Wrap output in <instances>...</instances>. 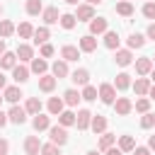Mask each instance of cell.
<instances>
[{
  "instance_id": "cell-62",
  "label": "cell",
  "mask_w": 155,
  "mask_h": 155,
  "mask_svg": "<svg viewBox=\"0 0 155 155\" xmlns=\"http://www.w3.org/2000/svg\"><path fill=\"white\" fill-rule=\"evenodd\" d=\"M153 2H155V0H153Z\"/></svg>"
},
{
  "instance_id": "cell-48",
  "label": "cell",
  "mask_w": 155,
  "mask_h": 155,
  "mask_svg": "<svg viewBox=\"0 0 155 155\" xmlns=\"http://www.w3.org/2000/svg\"><path fill=\"white\" fill-rule=\"evenodd\" d=\"M104 153H107V155H124V150H121V148H114V145H111V148H107Z\"/></svg>"
},
{
  "instance_id": "cell-32",
  "label": "cell",
  "mask_w": 155,
  "mask_h": 155,
  "mask_svg": "<svg viewBox=\"0 0 155 155\" xmlns=\"http://www.w3.org/2000/svg\"><path fill=\"white\" fill-rule=\"evenodd\" d=\"M15 61H17V56H15V53H10V51H5V53L0 56V65H2V68H7V70L17 65Z\"/></svg>"
},
{
  "instance_id": "cell-42",
  "label": "cell",
  "mask_w": 155,
  "mask_h": 155,
  "mask_svg": "<svg viewBox=\"0 0 155 155\" xmlns=\"http://www.w3.org/2000/svg\"><path fill=\"white\" fill-rule=\"evenodd\" d=\"M140 126H143V128H153V126H155V114L145 111V114H143V119H140Z\"/></svg>"
},
{
  "instance_id": "cell-26",
  "label": "cell",
  "mask_w": 155,
  "mask_h": 155,
  "mask_svg": "<svg viewBox=\"0 0 155 155\" xmlns=\"http://www.w3.org/2000/svg\"><path fill=\"white\" fill-rule=\"evenodd\" d=\"M116 12H119L121 17H131V15H133V5H131L128 0H119V2H116Z\"/></svg>"
},
{
  "instance_id": "cell-7",
  "label": "cell",
  "mask_w": 155,
  "mask_h": 155,
  "mask_svg": "<svg viewBox=\"0 0 155 155\" xmlns=\"http://www.w3.org/2000/svg\"><path fill=\"white\" fill-rule=\"evenodd\" d=\"M56 82H58V80H56L53 75H46V73L39 75V90H41V92H53Z\"/></svg>"
},
{
  "instance_id": "cell-24",
  "label": "cell",
  "mask_w": 155,
  "mask_h": 155,
  "mask_svg": "<svg viewBox=\"0 0 155 155\" xmlns=\"http://www.w3.org/2000/svg\"><path fill=\"white\" fill-rule=\"evenodd\" d=\"M114 87H116V90H128V87H131V75H128V73H119L116 80H114Z\"/></svg>"
},
{
  "instance_id": "cell-52",
  "label": "cell",
  "mask_w": 155,
  "mask_h": 155,
  "mask_svg": "<svg viewBox=\"0 0 155 155\" xmlns=\"http://www.w3.org/2000/svg\"><path fill=\"white\" fill-rule=\"evenodd\" d=\"M5 85H7V78H5V75H2V73H0V90H2V87H5Z\"/></svg>"
},
{
  "instance_id": "cell-5",
  "label": "cell",
  "mask_w": 155,
  "mask_h": 155,
  "mask_svg": "<svg viewBox=\"0 0 155 155\" xmlns=\"http://www.w3.org/2000/svg\"><path fill=\"white\" fill-rule=\"evenodd\" d=\"M107 31V19L104 17H92L90 19V34L94 36V34H104Z\"/></svg>"
},
{
  "instance_id": "cell-21",
  "label": "cell",
  "mask_w": 155,
  "mask_h": 155,
  "mask_svg": "<svg viewBox=\"0 0 155 155\" xmlns=\"http://www.w3.org/2000/svg\"><path fill=\"white\" fill-rule=\"evenodd\" d=\"M31 126H34L36 131H46V128L51 126V121H48V116H44V114L39 111V114H34V121H31Z\"/></svg>"
},
{
  "instance_id": "cell-45",
  "label": "cell",
  "mask_w": 155,
  "mask_h": 155,
  "mask_svg": "<svg viewBox=\"0 0 155 155\" xmlns=\"http://www.w3.org/2000/svg\"><path fill=\"white\" fill-rule=\"evenodd\" d=\"M41 56H44V58L53 56V46H51V44H41Z\"/></svg>"
},
{
  "instance_id": "cell-17",
  "label": "cell",
  "mask_w": 155,
  "mask_h": 155,
  "mask_svg": "<svg viewBox=\"0 0 155 155\" xmlns=\"http://www.w3.org/2000/svg\"><path fill=\"white\" fill-rule=\"evenodd\" d=\"M51 70H53V78H56V80L65 78V75H68V61H56V63L51 65Z\"/></svg>"
},
{
  "instance_id": "cell-59",
  "label": "cell",
  "mask_w": 155,
  "mask_h": 155,
  "mask_svg": "<svg viewBox=\"0 0 155 155\" xmlns=\"http://www.w3.org/2000/svg\"><path fill=\"white\" fill-rule=\"evenodd\" d=\"M150 58H153V63H155V56H150Z\"/></svg>"
},
{
  "instance_id": "cell-44",
  "label": "cell",
  "mask_w": 155,
  "mask_h": 155,
  "mask_svg": "<svg viewBox=\"0 0 155 155\" xmlns=\"http://www.w3.org/2000/svg\"><path fill=\"white\" fill-rule=\"evenodd\" d=\"M148 109H150V99H138V102H136V111L145 114Z\"/></svg>"
},
{
  "instance_id": "cell-40",
  "label": "cell",
  "mask_w": 155,
  "mask_h": 155,
  "mask_svg": "<svg viewBox=\"0 0 155 155\" xmlns=\"http://www.w3.org/2000/svg\"><path fill=\"white\" fill-rule=\"evenodd\" d=\"M143 44H145V36H143V34H131V36H128V46H131V48H140Z\"/></svg>"
},
{
  "instance_id": "cell-30",
  "label": "cell",
  "mask_w": 155,
  "mask_h": 155,
  "mask_svg": "<svg viewBox=\"0 0 155 155\" xmlns=\"http://www.w3.org/2000/svg\"><path fill=\"white\" fill-rule=\"evenodd\" d=\"M58 19H61V15H58L56 7H46V10H44V22H46V24H56Z\"/></svg>"
},
{
  "instance_id": "cell-38",
  "label": "cell",
  "mask_w": 155,
  "mask_h": 155,
  "mask_svg": "<svg viewBox=\"0 0 155 155\" xmlns=\"http://www.w3.org/2000/svg\"><path fill=\"white\" fill-rule=\"evenodd\" d=\"M27 12H29V15H39V12H44L41 0H27Z\"/></svg>"
},
{
  "instance_id": "cell-25",
  "label": "cell",
  "mask_w": 155,
  "mask_h": 155,
  "mask_svg": "<svg viewBox=\"0 0 155 155\" xmlns=\"http://www.w3.org/2000/svg\"><path fill=\"white\" fill-rule=\"evenodd\" d=\"M80 99H82V97H80L78 90H65V94H63V104H68V107H75Z\"/></svg>"
},
{
  "instance_id": "cell-47",
  "label": "cell",
  "mask_w": 155,
  "mask_h": 155,
  "mask_svg": "<svg viewBox=\"0 0 155 155\" xmlns=\"http://www.w3.org/2000/svg\"><path fill=\"white\" fill-rule=\"evenodd\" d=\"M7 150H10V143L5 138H0V155H7Z\"/></svg>"
},
{
  "instance_id": "cell-60",
  "label": "cell",
  "mask_w": 155,
  "mask_h": 155,
  "mask_svg": "<svg viewBox=\"0 0 155 155\" xmlns=\"http://www.w3.org/2000/svg\"><path fill=\"white\" fill-rule=\"evenodd\" d=\"M0 15H2V5H0Z\"/></svg>"
},
{
  "instance_id": "cell-39",
  "label": "cell",
  "mask_w": 155,
  "mask_h": 155,
  "mask_svg": "<svg viewBox=\"0 0 155 155\" xmlns=\"http://www.w3.org/2000/svg\"><path fill=\"white\" fill-rule=\"evenodd\" d=\"M58 22H61V27H63V29H73L78 19H75V15H61V19H58Z\"/></svg>"
},
{
  "instance_id": "cell-55",
  "label": "cell",
  "mask_w": 155,
  "mask_h": 155,
  "mask_svg": "<svg viewBox=\"0 0 155 155\" xmlns=\"http://www.w3.org/2000/svg\"><path fill=\"white\" fill-rule=\"evenodd\" d=\"M102 0H87V5H99Z\"/></svg>"
},
{
  "instance_id": "cell-61",
  "label": "cell",
  "mask_w": 155,
  "mask_h": 155,
  "mask_svg": "<svg viewBox=\"0 0 155 155\" xmlns=\"http://www.w3.org/2000/svg\"><path fill=\"white\" fill-rule=\"evenodd\" d=\"M0 102H2V97H0Z\"/></svg>"
},
{
  "instance_id": "cell-49",
  "label": "cell",
  "mask_w": 155,
  "mask_h": 155,
  "mask_svg": "<svg viewBox=\"0 0 155 155\" xmlns=\"http://www.w3.org/2000/svg\"><path fill=\"white\" fill-rule=\"evenodd\" d=\"M148 39H155V24L148 27Z\"/></svg>"
},
{
  "instance_id": "cell-57",
  "label": "cell",
  "mask_w": 155,
  "mask_h": 155,
  "mask_svg": "<svg viewBox=\"0 0 155 155\" xmlns=\"http://www.w3.org/2000/svg\"><path fill=\"white\" fill-rule=\"evenodd\" d=\"M87 155H99V150H90V153H87Z\"/></svg>"
},
{
  "instance_id": "cell-20",
  "label": "cell",
  "mask_w": 155,
  "mask_h": 155,
  "mask_svg": "<svg viewBox=\"0 0 155 155\" xmlns=\"http://www.w3.org/2000/svg\"><path fill=\"white\" fill-rule=\"evenodd\" d=\"M48 36H51L48 27H39V29H34V44H36V46L46 44V41H48Z\"/></svg>"
},
{
  "instance_id": "cell-12",
  "label": "cell",
  "mask_w": 155,
  "mask_h": 155,
  "mask_svg": "<svg viewBox=\"0 0 155 155\" xmlns=\"http://www.w3.org/2000/svg\"><path fill=\"white\" fill-rule=\"evenodd\" d=\"M22 97H24V94H22V90H19L17 85H12V87H5V97H2V99H7L10 104H17Z\"/></svg>"
},
{
  "instance_id": "cell-53",
  "label": "cell",
  "mask_w": 155,
  "mask_h": 155,
  "mask_svg": "<svg viewBox=\"0 0 155 155\" xmlns=\"http://www.w3.org/2000/svg\"><path fill=\"white\" fill-rule=\"evenodd\" d=\"M148 94H150V99H155V85H150V90H148Z\"/></svg>"
},
{
  "instance_id": "cell-43",
  "label": "cell",
  "mask_w": 155,
  "mask_h": 155,
  "mask_svg": "<svg viewBox=\"0 0 155 155\" xmlns=\"http://www.w3.org/2000/svg\"><path fill=\"white\" fill-rule=\"evenodd\" d=\"M143 15H145L148 19H155V2H145V5H143Z\"/></svg>"
},
{
  "instance_id": "cell-6",
  "label": "cell",
  "mask_w": 155,
  "mask_h": 155,
  "mask_svg": "<svg viewBox=\"0 0 155 155\" xmlns=\"http://www.w3.org/2000/svg\"><path fill=\"white\" fill-rule=\"evenodd\" d=\"M78 48H80V51H85V53H92V51L97 48V39H94L92 34H85V36L80 39V44H78Z\"/></svg>"
},
{
  "instance_id": "cell-13",
  "label": "cell",
  "mask_w": 155,
  "mask_h": 155,
  "mask_svg": "<svg viewBox=\"0 0 155 155\" xmlns=\"http://www.w3.org/2000/svg\"><path fill=\"white\" fill-rule=\"evenodd\" d=\"M114 107H116V114H119V116H126V114L133 109V104H131L128 97H119V99L114 102Z\"/></svg>"
},
{
  "instance_id": "cell-37",
  "label": "cell",
  "mask_w": 155,
  "mask_h": 155,
  "mask_svg": "<svg viewBox=\"0 0 155 155\" xmlns=\"http://www.w3.org/2000/svg\"><path fill=\"white\" fill-rule=\"evenodd\" d=\"M85 102H94L97 99V87H92V85H85V90H82V94H80Z\"/></svg>"
},
{
  "instance_id": "cell-58",
  "label": "cell",
  "mask_w": 155,
  "mask_h": 155,
  "mask_svg": "<svg viewBox=\"0 0 155 155\" xmlns=\"http://www.w3.org/2000/svg\"><path fill=\"white\" fill-rule=\"evenodd\" d=\"M150 75H153V82H155V68H153V70H150Z\"/></svg>"
},
{
  "instance_id": "cell-23",
  "label": "cell",
  "mask_w": 155,
  "mask_h": 155,
  "mask_svg": "<svg viewBox=\"0 0 155 155\" xmlns=\"http://www.w3.org/2000/svg\"><path fill=\"white\" fill-rule=\"evenodd\" d=\"M119 41H121V39H119L116 31H104V46H107V48H111V51L119 48Z\"/></svg>"
},
{
  "instance_id": "cell-29",
  "label": "cell",
  "mask_w": 155,
  "mask_h": 155,
  "mask_svg": "<svg viewBox=\"0 0 155 155\" xmlns=\"http://www.w3.org/2000/svg\"><path fill=\"white\" fill-rule=\"evenodd\" d=\"M119 148H121L124 153H131V150L136 148V138H133V136H121V138H119Z\"/></svg>"
},
{
  "instance_id": "cell-4",
  "label": "cell",
  "mask_w": 155,
  "mask_h": 155,
  "mask_svg": "<svg viewBox=\"0 0 155 155\" xmlns=\"http://www.w3.org/2000/svg\"><path fill=\"white\" fill-rule=\"evenodd\" d=\"M90 121H92V114H90L87 109H80V111L75 114V126H78L80 131H87V128H90Z\"/></svg>"
},
{
  "instance_id": "cell-31",
  "label": "cell",
  "mask_w": 155,
  "mask_h": 155,
  "mask_svg": "<svg viewBox=\"0 0 155 155\" xmlns=\"http://www.w3.org/2000/svg\"><path fill=\"white\" fill-rule=\"evenodd\" d=\"M15 31L19 34V39H29V36H34V27H31L29 22H22V24H19Z\"/></svg>"
},
{
  "instance_id": "cell-16",
  "label": "cell",
  "mask_w": 155,
  "mask_h": 155,
  "mask_svg": "<svg viewBox=\"0 0 155 155\" xmlns=\"http://www.w3.org/2000/svg\"><path fill=\"white\" fill-rule=\"evenodd\" d=\"M61 56H63V61H78V58H80V48L68 44V46L61 48Z\"/></svg>"
},
{
  "instance_id": "cell-18",
  "label": "cell",
  "mask_w": 155,
  "mask_h": 155,
  "mask_svg": "<svg viewBox=\"0 0 155 155\" xmlns=\"http://www.w3.org/2000/svg\"><path fill=\"white\" fill-rule=\"evenodd\" d=\"M12 78H15V82H27L29 80V68L27 65H15L12 68Z\"/></svg>"
},
{
  "instance_id": "cell-28",
  "label": "cell",
  "mask_w": 155,
  "mask_h": 155,
  "mask_svg": "<svg viewBox=\"0 0 155 155\" xmlns=\"http://www.w3.org/2000/svg\"><path fill=\"white\" fill-rule=\"evenodd\" d=\"M61 111H63V99H61V97H51V99H48V114L58 116Z\"/></svg>"
},
{
  "instance_id": "cell-36",
  "label": "cell",
  "mask_w": 155,
  "mask_h": 155,
  "mask_svg": "<svg viewBox=\"0 0 155 155\" xmlns=\"http://www.w3.org/2000/svg\"><path fill=\"white\" fill-rule=\"evenodd\" d=\"M58 121H61V126L68 128V126L75 124V114H73V111H61V114H58Z\"/></svg>"
},
{
  "instance_id": "cell-3",
  "label": "cell",
  "mask_w": 155,
  "mask_h": 155,
  "mask_svg": "<svg viewBox=\"0 0 155 155\" xmlns=\"http://www.w3.org/2000/svg\"><path fill=\"white\" fill-rule=\"evenodd\" d=\"M7 121H12V124L22 126V124L27 121V109H24V107H17V104H12V109L7 111Z\"/></svg>"
},
{
  "instance_id": "cell-54",
  "label": "cell",
  "mask_w": 155,
  "mask_h": 155,
  "mask_svg": "<svg viewBox=\"0 0 155 155\" xmlns=\"http://www.w3.org/2000/svg\"><path fill=\"white\" fill-rule=\"evenodd\" d=\"M5 53V39H0V56Z\"/></svg>"
},
{
  "instance_id": "cell-56",
  "label": "cell",
  "mask_w": 155,
  "mask_h": 155,
  "mask_svg": "<svg viewBox=\"0 0 155 155\" xmlns=\"http://www.w3.org/2000/svg\"><path fill=\"white\" fill-rule=\"evenodd\" d=\"M65 2H68V5H78L80 0H65Z\"/></svg>"
},
{
  "instance_id": "cell-22",
  "label": "cell",
  "mask_w": 155,
  "mask_h": 155,
  "mask_svg": "<svg viewBox=\"0 0 155 155\" xmlns=\"http://www.w3.org/2000/svg\"><path fill=\"white\" fill-rule=\"evenodd\" d=\"M90 128H92L94 133H104V131H107V119H104V116H99V114H97V116H92Z\"/></svg>"
},
{
  "instance_id": "cell-34",
  "label": "cell",
  "mask_w": 155,
  "mask_h": 155,
  "mask_svg": "<svg viewBox=\"0 0 155 155\" xmlns=\"http://www.w3.org/2000/svg\"><path fill=\"white\" fill-rule=\"evenodd\" d=\"M12 34H15V24H12L10 19H0V36L7 39V36H12Z\"/></svg>"
},
{
  "instance_id": "cell-2",
  "label": "cell",
  "mask_w": 155,
  "mask_h": 155,
  "mask_svg": "<svg viewBox=\"0 0 155 155\" xmlns=\"http://www.w3.org/2000/svg\"><path fill=\"white\" fill-rule=\"evenodd\" d=\"M48 133H51V143H56V145H65L68 143L65 126H48Z\"/></svg>"
},
{
  "instance_id": "cell-35",
  "label": "cell",
  "mask_w": 155,
  "mask_h": 155,
  "mask_svg": "<svg viewBox=\"0 0 155 155\" xmlns=\"http://www.w3.org/2000/svg\"><path fill=\"white\" fill-rule=\"evenodd\" d=\"M116 143V136L114 133H102V138H99V150H107V148H111Z\"/></svg>"
},
{
  "instance_id": "cell-50",
  "label": "cell",
  "mask_w": 155,
  "mask_h": 155,
  "mask_svg": "<svg viewBox=\"0 0 155 155\" xmlns=\"http://www.w3.org/2000/svg\"><path fill=\"white\" fill-rule=\"evenodd\" d=\"M5 124H7V114H5V111H0V128H2Z\"/></svg>"
},
{
  "instance_id": "cell-19",
  "label": "cell",
  "mask_w": 155,
  "mask_h": 155,
  "mask_svg": "<svg viewBox=\"0 0 155 155\" xmlns=\"http://www.w3.org/2000/svg\"><path fill=\"white\" fill-rule=\"evenodd\" d=\"M133 90H136V94H138V97L148 94V90H150V80H148V78H136V82H133Z\"/></svg>"
},
{
  "instance_id": "cell-14",
  "label": "cell",
  "mask_w": 155,
  "mask_h": 155,
  "mask_svg": "<svg viewBox=\"0 0 155 155\" xmlns=\"http://www.w3.org/2000/svg\"><path fill=\"white\" fill-rule=\"evenodd\" d=\"M15 56H17L22 63H27V61H31V58H34V51H31V46L19 44V46H17V51H15Z\"/></svg>"
},
{
  "instance_id": "cell-51",
  "label": "cell",
  "mask_w": 155,
  "mask_h": 155,
  "mask_svg": "<svg viewBox=\"0 0 155 155\" xmlns=\"http://www.w3.org/2000/svg\"><path fill=\"white\" fill-rule=\"evenodd\" d=\"M148 148H150V150H155V136H150V138H148Z\"/></svg>"
},
{
  "instance_id": "cell-10",
  "label": "cell",
  "mask_w": 155,
  "mask_h": 155,
  "mask_svg": "<svg viewBox=\"0 0 155 155\" xmlns=\"http://www.w3.org/2000/svg\"><path fill=\"white\" fill-rule=\"evenodd\" d=\"M114 61H116V65L126 68V65H131V63H133V56H131V51H128V48H121V51H116Z\"/></svg>"
},
{
  "instance_id": "cell-11",
  "label": "cell",
  "mask_w": 155,
  "mask_h": 155,
  "mask_svg": "<svg viewBox=\"0 0 155 155\" xmlns=\"http://www.w3.org/2000/svg\"><path fill=\"white\" fill-rule=\"evenodd\" d=\"M150 70H153V58H150V56L136 61V73H138V75H148Z\"/></svg>"
},
{
  "instance_id": "cell-41",
  "label": "cell",
  "mask_w": 155,
  "mask_h": 155,
  "mask_svg": "<svg viewBox=\"0 0 155 155\" xmlns=\"http://www.w3.org/2000/svg\"><path fill=\"white\" fill-rule=\"evenodd\" d=\"M41 155H61V145L46 143V145H41Z\"/></svg>"
},
{
  "instance_id": "cell-27",
  "label": "cell",
  "mask_w": 155,
  "mask_h": 155,
  "mask_svg": "<svg viewBox=\"0 0 155 155\" xmlns=\"http://www.w3.org/2000/svg\"><path fill=\"white\" fill-rule=\"evenodd\" d=\"M48 70V63L44 61V58H31V73H36V75H44Z\"/></svg>"
},
{
  "instance_id": "cell-8",
  "label": "cell",
  "mask_w": 155,
  "mask_h": 155,
  "mask_svg": "<svg viewBox=\"0 0 155 155\" xmlns=\"http://www.w3.org/2000/svg\"><path fill=\"white\" fill-rule=\"evenodd\" d=\"M39 150H41L39 138H36V136H27V140H24V153H27V155H39Z\"/></svg>"
},
{
  "instance_id": "cell-46",
  "label": "cell",
  "mask_w": 155,
  "mask_h": 155,
  "mask_svg": "<svg viewBox=\"0 0 155 155\" xmlns=\"http://www.w3.org/2000/svg\"><path fill=\"white\" fill-rule=\"evenodd\" d=\"M133 155H150V148H143V145H136V148H133Z\"/></svg>"
},
{
  "instance_id": "cell-33",
  "label": "cell",
  "mask_w": 155,
  "mask_h": 155,
  "mask_svg": "<svg viewBox=\"0 0 155 155\" xmlns=\"http://www.w3.org/2000/svg\"><path fill=\"white\" fill-rule=\"evenodd\" d=\"M24 109H27V114H39V111H41V102H39V97H29L27 104H24Z\"/></svg>"
},
{
  "instance_id": "cell-9",
  "label": "cell",
  "mask_w": 155,
  "mask_h": 155,
  "mask_svg": "<svg viewBox=\"0 0 155 155\" xmlns=\"http://www.w3.org/2000/svg\"><path fill=\"white\" fill-rule=\"evenodd\" d=\"M92 17H94L92 5H78V15H75V19H78V22H90Z\"/></svg>"
},
{
  "instance_id": "cell-1",
  "label": "cell",
  "mask_w": 155,
  "mask_h": 155,
  "mask_svg": "<svg viewBox=\"0 0 155 155\" xmlns=\"http://www.w3.org/2000/svg\"><path fill=\"white\" fill-rule=\"evenodd\" d=\"M97 97H99L104 104H114V99H116V87H114V85H109V82H104V85H99Z\"/></svg>"
},
{
  "instance_id": "cell-15",
  "label": "cell",
  "mask_w": 155,
  "mask_h": 155,
  "mask_svg": "<svg viewBox=\"0 0 155 155\" xmlns=\"http://www.w3.org/2000/svg\"><path fill=\"white\" fill-rule=\"evenodd\" d=\"M70 80H73L75 85H82V87H85V85H90V73H87L85 68H78V70L70 75Z\"/></svg>"
}]
</instances>
